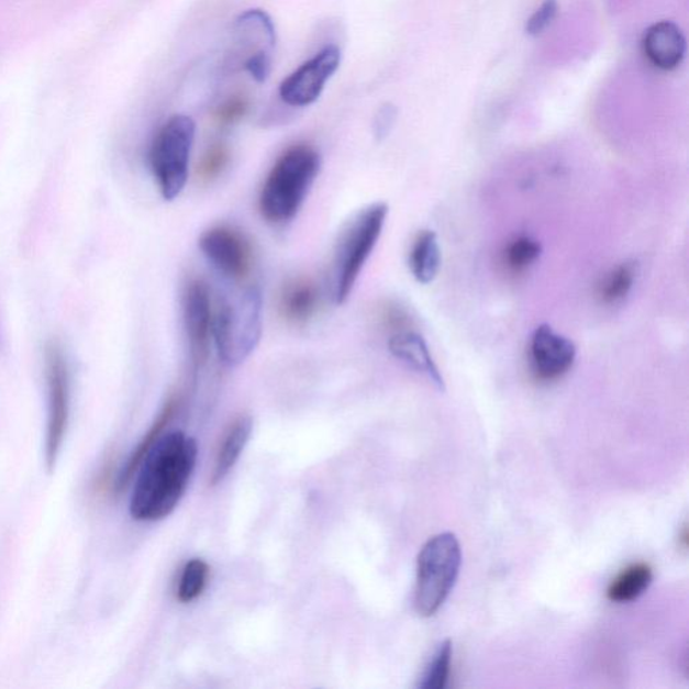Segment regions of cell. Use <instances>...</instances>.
I'll return each instance as SVG.
<instances>
[{"label": "cell", "instance_id": "obj_23", "mask_svg": "<svg viewBox=\"0 0 689 689\" xmlns=\"http://www.w3.org/2000/svg\"><path fill=\"white\" fill-rule=\"evenodd\" d=\"M248 111L249 99L247 96L235 95L215 110L214 119L221 127H230V125L236 124L247 116Z\"/></svg>", "mask_w": 689, "mask_h": 689}, {"label": "cell", "instance_id": "obj_6", "mask_svg": "<svg viewBox=\"0 0 689 689\" xmlns=\"http://www.w3.org/2000/svg\"><path fill=\"white\" fill-rule=\"evenodd\" d=\"M195 140L196 122L186 115L167 120L155 136L149 149V167L166 201L178 199L188 184Z\"/></svg>", "mask_w": 689, "mask_h": 689}, {"label": "cell", "instance_id": "obj_27", "mask_svg": "<svg viewBox=\"0 0 689 689\" xmlns=\"http://www.w3.org/2000/svg\"><path fill=\"white\" fill-rule=\"evenodd\" d=\"M398 107L392 103L382 104L374 119V133L377 141H385L391 134L398 120Z\"/></svg>", "mask_w": 689, "mask_h": 689}, {"label": "cell", "instance_id": "obj_1", "mask_svg": "<svg viewBox=\"0 0 689 689\" xmlns=\"http://www.w3.org/2000/svg\"><path fill=\"white\" fill-rule=\"evenodd\" d=\"M199 445L182 431L162 435L137 469L130 514L141 523L164 520L176 511L193 476Z\"/></svg>", "mask_w": 689, "mask_h": 689}, {"label": "cell", "instance_id": "obj_25", "mask_svg": "<svg viewBox=\"0 0 689 689\" xmlns=\"http://www.w3.org/2000/svg\"><path fill=\"white\" fill-rule=\"evenodd\" d=\"M557 14V0H544L535 13L526 21L525 32L532 37L542 34L551 26Z\"/></svg>", "mask_w": 689, "mask_h": 689}, {"label": "cell", "instance_id": "obj_11", "mask_svg": "<svg viewBox=\"0 0 689 689\" xmlns=\"http://www.w3.org/2000/svg\"><path fill=\"white\" fill-rule=\"evenodd\" d=\"M200 249L208 262L224 277L242 280L247 277L253 253L242 233L231 226H214L200 237Z\"/></svg>", "mask_w": 689, "mask_h": 689}, {"label": "cell", "instance_id": "obj_22", "mask_svg": "<svg viewBox=\"0 0 689 689\" xmlns=\"http://www.w3.org/2000/svg\"><path fill=\"white\" fill-rule=\"evenodd\" d=\"M453 660V644L451 640L440 645L433 660L430 662L422 676L419 688L421 689H443L446 688L451 679Z\"/></svg>", "mask_w": 689, "mask_h": 689}, {"label": "cell", "instance_id": "obj_5", "mask_svg": "<svg viewBox=\"0 0 689 689\" xmlns=\"http://www.w3.org/2000/svg\"><path fill=\"white\" fill-rule=\"evenodd\" d=\"M463 551L454 533L431 537L416 563L415 609L421 616H433L446 602L457 582Z\"/></svg>", "mask_w": 689, "mask_h": 689}, {"label": "cell", "instance_id": "obj_12", "mask_svg": "<svg viewBox=\"0 0 689 689\" xmlns=\"http://www.w3.org/2000/svg\"><path fill=\"white\" fill-rule=\"evenodd\" d=\"M645 57L662 70L680 67L687 54V40L681 29L674 22H657L646 30L643 38Z\"/></svg>", "mask_w": 689, "mask_h": 689}, {"label": "cell", "instance_id": "obj_14", "mask_svg": "<svg viewBox=\"0 0 689 689\" xmlns=\"http://www.w3.org/2000/svg\"><path fill=\"white\" fill-rule=\"evenodd\" d=\"M254 421L248 415L235 419L226 430L223 442H221L218 455H215L211 484L213 487L224 481L231 470L237 464L245 446L253 434Z\"/></svg>", "mask_w": 689, "mask_h": 689}, {"label": "cell", "instance_id": "obj_24", "mask_svg": "<svg viewBox=\"0 0 689 689\" xmlns=\"http://www.w3.org/2000/svg\"><path fill=\"white\" fill-rule=\"evenodd\" d=\"M230 160V152L224 145H214L208 149L199 167L200 176L203 179H213L219 177L221 171L225 169Z\"/></svg>", "mask_w": 689, "mask_h": 689}, {"label": "cell", "instance_id": "obj_10", "mask_svg": "<svg viewBox=\"0 0 689 689\" xmlns=\"http://www.w3.org/2000/svg\"><path fill=\"white\" fill-rule=\"evenodd\" d=\"M577 346L570 338L543 323L532 333L529 347L531 369L537 380L555 381L571 370L577 359Z\"/></svg>", "mask_w": 689, "mask_h": 689}, {"label": "cell", "instance_id": "obj_15", "mask_svg": "<svg viewBox=\"0 0 689 689\" xmlns=\"http://www.w3.org/2000/svg\"><path fill=\"white\" fill-rule=\"evenodd\" d=\"M177 399L170 398L166 401L165 405L162 407L158 416L155 418V421L152 425H149L147 433L142 437L140 443H137L133 453L130 454L129 459L125 460L122 470H120L115 484L116 491H123L129 487V484L133 481V478L135 477L137 469H140L143 459L146 458L148 452L152 451L155 443H157L162 433H164L166 425L170 423L174 412L177 410Z\"/></svg>", "mask_w": 689, "mask_h": 689}, {"label": "cell", "instance_id": "obj_4", "mask_svg": "<svg viewBox=\"0 0 689 689\" xmlns=\"http://www.w3.org/2000/svg\"><path fill=\"white\" fill-rule=\"evenodd\" d=\"M262 311L263 296L257 286L221 305L213 319V337L225 364L235 367L253 355L262 340Z\"/></svg>", "mask_w": 689, "mask_h": 689}, {"label": "cell", "instance_id": "obj_20", "mask_svg": "<svg viewBox=\"0 0 689 689\" xmlns=\"http://www.w3.org/2000/svg\"><path fill=\"white\" fill-rule=\"evenodd\" d=\"M542 244L531 236H519L507 245L504 265L514 275L530 269L542 256Z\"/></svg>", "mask_w": 689, "mask_h": 689}, {"label": "cell", "instance_id": "obj_8", "mask_svg": "<svg viewBox=\"0 0 689 689\" xmlns=\"http://www.w3.org/2000/svg\"><path fill=\"white\" fill-rule=\"evenodd\" d=\"M341 64V49L327 45L280 84V99L287 105L303 108L315 103Z\"/></svg>", "mask_w": 689, "mask_h": 689}, {"label": "cell", "instance_id": "obj_21", "mask_svg": "<svg viewBox=\"0 0 689 689\" xmlns=\"http://www.w3.org/2000/svg\"><path fill=\"white\" fill-rule=\"evenodd\" d=\"M209 578V566L205 560L195 557L186 563L179 578L177 598L179 602L190 603L202 596Z\"/></svg>", "mask_w": 689, "mask_h": 689}, {"label": "cell", "instance_id": "obj_18", "mask_svg": "<svg viewBox=\"0 0 689 689\" xmlns=\"http://www.w3.org/2000/svg\"><path fill=\"white\" fill-rule=\"evenodd\" d=\"M653 580V571L646 563H636L622 570L608 589V598L611 602L627 603L636 601L649 589Z\"/></svg>", "mask_w": 689, "mask_h": 689}, {"label": "cell", "instance_id": "obj_9", "mask_svg": "<svg viewBox=\"0 0 689 689\" xmlns=\"http://www.w3.org/2000/svg\"><path fill=\"white\" fill-rule=\"evenodd\" d=\"M184 323L191 362L201 369L211 356L213 315L211 292L200 279L191 280L184 293Z\"/></svg>", "mask_w": 689, "mask_h": 689}, {"label": "cell", "instance_id": "obj_13", "mask_svg": "<svg viewBox=\"0 0 689 689\" xmlns=\"http://www.w3.org/2000/svg\"><path fill=\"white\" fill-rule=\"evenodd\" d=\"M388 349L394 358L427 377L441 391H445V380L421 334L412 331L394 333L388 341Z\"/></svg>", "mask_w": 689, "mask_h": 689}, {"label": "cell", "instance_id": "obj_26", "mask_svg": "<svg viewBox=\"0 0 689 689\" xmlns=\"http://www.w3.org/2000/svg\"><path fill=\"white\" fill-rule=\"evenodd\" d=\"M257 82H265L273 70L271 52L262 51L245 59L243 67Z\"/></svg>", "mask_w": 689, "mask_h": 689}, {"label": "cell", "instance_id": "obj_28", "mask_svg": "<svg viewBox=\"0 0 689 689\" xmlns=\"http://www.w3.org/2000/svg\"><path fill=\"white\" fill-rule=\"evenodd\" d=\"M382 321H385L389 329L398 333L407 331L405 326L410 323V315L407 314V311L401 309L400 305L388 304L387 308L382 310Z\"/></svg>", "mask_w": 689, "mask_h": 689}, {"label": "cell", "instance_id": "obj_2", "mask_svg": "<svg viewBox=\"0 0 689 689\" xmlns=\"http://www.w3.org/2000/svg\"><path fill=\"white\" fill-rule=\"evenodd\" d=\"M322 158L314 147L296 145L280 155L263 185L259 208L269 224L290 223L320 176Z\"/></svg>", "mask_w": 689, "mask_h": 689}, {"label": "cell", "instance_id": "obj_17", "mask_svg": "<svg viewBox=\"0 0 689 689\" xmlns=\"http://www.w3.org/2000/svg\"><path fill=\"white\" fill-rule=\"evenodd\" d=\"M320 292L309 279L292 280L280 296V311L292 323L308 322L319 305Z\"/></svg>", "mask_w": 689, "mask_h": 689}, {"label": "cell", "instance_id": "obj_7", "mask_svg": "<svg viewBox=\"0 0 689 689\" xmlns=\"http://www.w3.org/2000/svg\"><path fill=\"white\" fill-rule=\"evenodd\" d=\"M45 379L47 413L44 452L45 465L52 471L67 440L71 404L69 359L57 341H51L45 347Z\"/></svg>", "mask_w": 689, "mask_h": 689}, {"label": "cell", "instance_id": "obj_16", "mask_svg": "<svg viewBox=\"0 0 689 689\" xmlns=\"http://www.w3.org/2000/svg\"><path fill=\"white\" fill-rule=\"evenodd\" d=\"M409 266L412 277L418 284L430 285L440 275L442 268V249L434 231L418 233L411 245Z\"/></svg>", "mask_w": 689, "mask_h": 689}, {"label": "cell", "instance_id": "obj_3", "mask_svg": "<svg viewBox=\"0 0 689 689\" xmlns=\"http://www.w3.org/2000/svg\"><path fill=\"white\" fill-rule=\"evenodd\" d=\"M388 214L387 202L370 203L340 233L331 269L332 298L335 304H344L349 299L359 274L379 243Z\"/></svg>", "mask_w": 689, "mask_h": 689}, {"label": "cell", "instance_id": "obj_19", "mask_svg": "<svg viewBox=\"0 0 689 689\" xmlns=\"http://www.w3.org/2000/svg\"><path fill=\"white\" fill-rule=\"evenodd\" d=\"M638 275L636 262H623L611 268L598 286V297L604 304H616L623 301L633 290Z\"/></svg>", "mask_w": 689, "mask_h": 689}]
</instances>
